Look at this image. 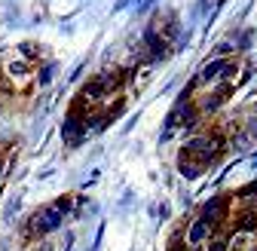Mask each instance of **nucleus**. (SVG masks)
I'll list each match as a JSON object with an SVG mask.
<instances>
[{
  "mask_svg": "<svg viewBox=\"0 0 257 251\" xmlns=\"http://www.w3.org/2000/svg\"><path fill=\"white\" fill-rule=\"evenodd\" d=\"M223 150H227V135H223L220 129H214V132H202V135L187 138V144H184L181 153L193 156V160H199L208 169L214 160H220V156H223Z\"/></svg>",
  "mask_w": 257,
  "mask_h": 251,
  "instance_id": "obj_1",
  "label": "nucleus"
},
{
  "mask_svg": "<svg viewBox=\"0 0 257 251\" xmlns=\"http://www.w3.org/2000/svg\"><path fill=\"white\" fill-rule=\"evenodd\" d=\"M0 77L10 83L13 92H31V86L37 80V68L31 65V61H25L22 55L10 52L4 61H0Z\"/></svg>",
  "mask_w": 257,
  "mask_h": 251,
  "instance_id": "obj_2",
  "label": "nucleus"
},
{
  "mask_svg": "<svg viewBox=\"0 0 257 251\" xmlns=\"http://www.w3.org/2000/svg\"><path fill=\"white\" fill-rule=\"evenodd\" d=\"M61 224H64V211H61L55 202H49V205L37 208L34 214L28 217V224H25V236H28V239H46V236H49V233H55Z\"/></svg>",
  "mask_w": 257,
  "mask_h": 251,
  "instance_id": "obj_3",
  "label": "nucleus"
},
{
  "mask_svg": "<svg viewBox=\"0 0 257 251\" xmlns=\"http://www.w3.org/2000/svg\"><path fill=\"white\" fill-rule=\"evenodd\" d=\"M208 239H211V227L196 214V217H193V221L184 227V245H187V248H199V245H205Z\"/></svg>",
  "mask_w": 257,
  "mask_h": 251,
  "instance_id": "obj_4",
  "label": "nucleus"
},
{
  "mask_svg": "<svg viewBox=\"0 0 257 251\" xmlns=\"http://www.w3.org/2000/svg\"><path fill=\"white\" fill-rule=\"evenodd\" d=\"M230 233L254 236V233H257V208H239L236 217H233V230H230Z\"/></svg>",
  "mask_w": 257,
  "mask_h": 251,
  "instance_id": "obj_5",
  "label": "nucleus"
},
{
  "mask_svg": "<svg viewBox=\"0 0 257 251\" xmlns=\"http://www.w3.org/2000/svg\"><path fill=\"white\" fill-rule=\"evenodd\" d=\"M178 172L187 178V181H196L202 172H205V166L199 163V160H193V156H187V153H181L178 156Z\"/></svg>",
  "mask_w": 257,
  "mask_h": 251,
  "instance_id": "obj_6",
  "label": "nucleus"
},
{
  "mask_svg": "<svg viewBox=\"0 0 257 251\" xmlns=\"http://www.w3.org/2000/svg\"><path fill=\"white\" fill-rule=\"evenodd\" d=\"M233 202H236L239 208H257V181L239 187V190L233 193Z\"/></svg>",
  "mask_w": 257,
  "mask_h": 251,
  "instance_id": "obj_7",
  "label": "nucleus"
},
{
  "mask_svg": "<svg viewBox=\"0 0 257 251\" xmlns=\"http://www.w3.org/2000/svg\"><path fill=\"white\" fill-rule=\"evenodd\" d=\"M205 251H230V230H217L205 242Z\"/></svg>",
  "mask_w": 257,
  "mask_h": 251,
  "instance_id": "obj_8",
  "label": "nucleus"
},
{
  "mask_svg": "<svg viewBox=\"0 0 257 251\" xmlns=\"http://www.w3.org/2000/svg\"><path fill=\"white\" fill-rule=\"evenodd\" d=\"M169 251H187V245H169Z\"/></svg>",
  "mask_w": 257,
  "mask_h": 251,
  "instance_id": "obj_9",
  "label": "nucleus"
},
{
  "mask_svg": "<svg viewBox=\"0 0 257 251\" xmlns=\"http://www.w3.org/2000/svg\"><path fill=\"white\" fill-rule=\"evenodd\" d=\"M245 251H257V242H251V245H248V248H245Z\"/></svg>",
  "mask_w": 257,
  "mask_h": 251,
  "instance_id": "obj_10",
  "label": "nucleus"
}]
</instances>
